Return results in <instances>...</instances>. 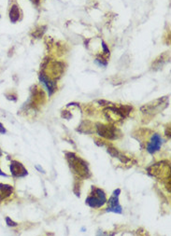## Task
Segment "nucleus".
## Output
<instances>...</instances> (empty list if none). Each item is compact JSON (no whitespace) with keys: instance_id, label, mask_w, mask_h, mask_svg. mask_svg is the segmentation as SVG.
I'll return each instance as SVG.
<instances>
[{"instance_id":"obj_1","label":"nucleus","mask_w":171,"mask_h":236,"mask_svg":"<svg viewBox=\"0 0 171 236\" xmlns=\"http://www.w3.org/2000/svg\"><path fill=\"white\" fill-rule=\"evenodd\" d=\"M68 163L73 171L81 177H88L90 176V171L88 169L87 163L81 160L80 157L76 156L74 153H66Z\"/></svg>"},{"instance_id":"obj_2","label":"nucleus","mask_w":171,"mask_h":236,"mask_svg":"<svg viewBox=\"0 0 171 236\" xmlns=\"http://www.w3.org/2000/svg\"><path fill=\"white\" fill-rule=\"evenodd\" d=\"M107 203L106 194L103 190L96 187L92 188V193L86 199V203L92 208H100Z\"/></svg>"},{"instance_id":"obj_3","label":"nucleus","mask_w":171,"mask_h":236,"mask_svg":"<svg viewBox=\"0 0 171 236\" xmlns=\"http://www.w3.org/2000/svg\"><path fill=\"white\" fill-rule=\"evenodd\" d=\"M121 193V190L117 188L116 191H113L112 196L109 199V206L107 208V212H113L116 214H122V208L119 203V195Z\"/></svg>"},{"instance_id":"obj_4","label":"nucleus","mask_w":171,"mask_h":236,"mask_svg":"<svg viewBox=\"0 0 171 236\" xmlns=\"http://www.w3.org/2000/svg\"><path fill=\"white\" fill-rule=\"evenodd\" d=\"M97 133L100 136L105 137L108 139H116L118 138L117 133L118 130L113 127V126H109V125H103V124H97Z\"/></svg>"},{"instance_id":"obj_5","label":"nucleus","mask_w":171,"mask_h":236,"mask_svg":"<svg viewBox=\"0 0 171 236\" xmlns=\"http://www.w3.org/2000/svg\"><path fill=\"white\" fill-rule=\"evenodd\" d=\"M163 144V138L159 134H154L151 135L147 145V151L150 154H154L161 149Z\"/></svg>"},{"instance_id":"obj_6","label":"nucleus","mask_w":171,"mask_h":236,"mask_svg":"<svg viewBox=\"0 0 171 236\" xmlns=\"http://www.w3.org/2000/svg\"><path fill=\"white\" fill-rule=\"evenodd\" d=\"M11 172L14 177H24L25 175H27V170L18 160H11Z\"/></svg>"},{"instance_id":"obj_7","label":"nucleus","mask_w":171,"mask_h":236,"mask_svg":"<svg viewBox=\"0 0 171 236\" xmlns=\"http://www.w3.org/2000/svg\"><path fill=\"white\" fill-rule=\"evenodd\" d=\"M40 79L45 85V87L47 88V90H48L49 95H52V94L56 90V83L54 81L51 80L48 77L46 76L45 74H40Z\"/></svg>"},{"instance_id":"obj_8","label":"nucleus","mask_w":171,"mask_h":236,"mask_svg":"<svg viewBox=\"0 0 171 236\" xmlns=\"http://www.w3.org/2000/svg\"><path fill=\"white\" fill-rule=\"evenodd\" d=\"M13 191V188L9 185L0 183V201L9 197Z\"/></svg>"},{"instance_id":"obj_9","label":"nucleus","mask_w":171,"mask_h":236,"mask_svg":"<svg viewBox=\"0 0 171 236\" xmlns=\"http://www.w3.org/2000/svg\"><path fill=\"white\" fill-rule=\"evenodd\" d=\"M21 16V11L17 5H12L11 8V11H9V19H11V22L15 23L17 21H19Z\"/></svg>"},{"instance_id":"obj_10","label":"nucleus","mask_w":171,"mask_h":236,"mask_svg":"<svg viewBox=\"0 0 171 236\" xmlns=\"http://www.w3.org/2000/svg\"><path fill=\"white\" fill-rule=\"evenodd\" d=\"M108 152L109 153L110 156L119 159L122 163H128V162H129V159H127L125 156H123L122 153H120V152L118 151V149H116V148H108Z\"/></svg>"},{"instance_id":"obj_11","label":"nucleus","mask_w":171,"mask_h":236,"mask_svg":"<svg viewBox=\"0 0 171 236\" xmlns=\"http://www.w3.org/2000/svg\"><path fill=\"white\" fill-rule=\"evenodd\" d=\"M6 222L8 226H11V227H16V226L18 225L16 222H14L13 220H11L9 218H6Z\"/></svg>"},{"instance_id":"obj_12","label":"nucleus","mask_w":171,"mask_h":236,"mask_svg":"<svg viewBox=\"0 0 171 236\" xmlns=\"http://www.w3.org/2000/svg\"><path fill=\"white\" fill-rule=\"evenodd\" d=\"M102 48H103L104 53H106V54H109V48L107 47L106 43L104 42V41H102Z\"/></svg>"},{"instance_id":"obj_13","label":"nucleus","mask_w":171,"mask_h":236,"mask_svg":"<svg viewBox=\"0 0 171 236\" xmlns=\"http://www.w3.org/2000/svg\"><path fill=\"white\" fill-rule=\"evenodd\" d=\"M6 132H7V131H6V129L4 128L3 124L0 123V134H5Z\"/></svg>"},{"instance_id":"obj_14","label":"nucleus","mask_w":171,"mask_h":236,"mask_svg":"<svg viewBox=\"0 0 171 236\" xmlns=\"http://www.w3.org/2000/svg\"><path fill=\"white\" fill-rule=\"evenodd\" d=\"M36 168L37 170H40V172H42V173H45V172H44V170H43L42 168H40V167L39 165H36Z\"/></svg>"},{"instance_id":"obj_15","label":"nucleus","mask_w":171,"mask_h":236,"mask_svg":"<svg viewBox=\"0 0 171 236\" xmlns=\"http://www.w3.org/2000/svg\"><path fill=\"white\" fill-rule=\"evenodd\" d=\"M31 1H32L33 3L36 4V5H37V4H39V3H40V0H31Z\"/></svg>"},{"instance_id":"obj_16","label":"nucleus","mask_w":171,"mask_h":236,"mask_svg":"<svg viewBox=\"0 0 171 236\" xmlns=\"http://www.w3.org/2000/svg\"><path fill=\"white\" fill-rule=\"evenodd\" d=\"M0 175H3V176H7V175H6V174L2 173V171H1V170H0Z\"/></svg>"},{"instance_id":"obj_17","label":"nucleus","mask_w":171,"mask_h":236,"mask_svg":"<svg viewBox=\"0 0 171 236\" xmlns=\"http://www.w3.org/2000/svg\"><path fill=\"white\" fill-rule=\"evenodd\" d=\"M0 155H1V151H0Z\"/></svg>"},{"instance_id":"obj_18","label":"nucleus","mask_w":171,"mask_h":236,"mask_svg":"<svg viewBox=\"0 0 171 236\" xmlns=\"http://www.w3.org/2000/svg\"><path fill=\"white\" fill-rule=\"evenodd\" d=\"M0 17H1V16H0Z\"/></svg>"}]
</instances>
